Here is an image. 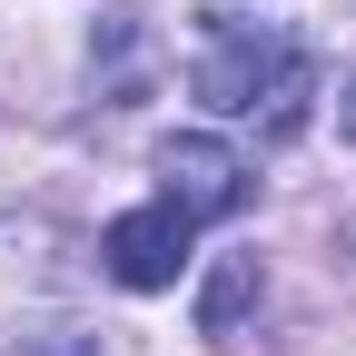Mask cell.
Here are the masks:
<instances>
[{
	"label": "cell",
	"mask_w": 356,
	"mask_h": 356,
	"mask_svg": "<svg viewBox=\"0 0 356 356\" xmlns=\"http://www.w3.org/2000/svg\"><path fill=\"white\" fill-rule=\"evenodd\" d=\"M159 178H168V198L188 208V218H238L248 208V159L228 139H198V129L159 149Z\"/></svg>",
	"instance_id": "obj_3"
},
{
	"label": "cell",
	"mask_w": 356,
	"mask_h": 356,
	"mask_svg": "<svg viewBox=\"0 0 356 356\" xmlns=\"http://www.w3.org/2000/svg\"><path fill=\"white\" fill-rule=\"evenodd\" d=\"M257 257H228V267H218V277H208V297H198V337H228L238 317H248V307H257Z\"/></svg>",
	"instance_id": "obj_4"
},
{
	"label": "cell",
	"mask_w": 356,
	"mask_h": 356,
	"mask_svg": "<svg viewBox=\"0 0 356 356\" xmlns=\"http://www.w3.org/2000/svg\"><path fill=\"white\" fill-rule=\"evenodd\" d=\"M188 238H198V218L178 208V198H159V208H139V218H119V228L99 238V257H109L119 287H168L178 267H188Z\"/></svg>",
	"instance_id": "obj_2"
},
{
	"label": "cell",
	"mask_w": 356,
	"mask_h": 356,
	"mask_svg": "<svg viewBox=\"0 0 356 356\" xmlns=\"http://www.w3.org/2000/svg\"><path fill=\"white\" fill-rule=\"evenodd\" d=\"M307 89H317V70L287 50V30H267V20H218V10H208L198 99H208L218 119H257V109H267V139H287V129L307 119Z\"/></svg>",
	"instance_id": "obj_1"
}]
</instances>
